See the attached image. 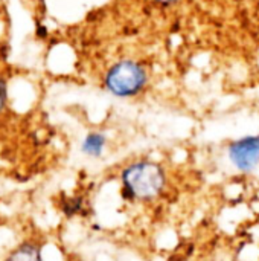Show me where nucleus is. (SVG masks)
<instances>
[{
	"instance_id": "nucleus-1",
	"label": "nucleus",
	"mask_w": 259,
	"mask_h": 261,
	"mask_svg": "<svg viewBox=\"0 0 259 261\" xmlns=\"http://www.w3.org/2000/svg\"><path fill=\"white\" fill-rule=\"evenodd\" d=\"M119 190L125 202L150 206L160 202L168 191V174L165 168L148 159L128 164L119 176Z\"/></svg>"
},
{
	"instance_id": "nucleus-2",
	"label": "nucleus",
	"mask_w": 259,
	"mask_h": 261,
	"mask_svg": "<svg viewBox=\"0 0 259 261\" xmlns=\"http://www.w3.org/2000/svg\"><path fill=\"white\" fill-rule=\"evenodd\" d=\"M145 70L133 61H121L107 73V89L116 96L136 95L145 84Z\"/></svg>"
},
{
	"instance_id": "nucleus-4",
	"label": "nucleus",
	"mask_w": 259,
	"mask_h": 261,
	"mask_svg": "<svg viewBox=\"0 0 259 261\" xmlns=\"http://www.w3.org/2000/svg\"><path fill=\"white\" fill-rule=\"evenodd\" d=\"M107 147V138L102 133H89L81 145V151L89 158H101Z\"/></svg>"
},
{
	"instance_id": "nucleus-3",
	"label": "nucleus",
	"mask_w": 259,
	"mask_h": 261,
	"mask_svg": "<svg viewBox=\"0 0 259 261\" xmlns=\"http://www.w3.org/2000/svg\"><path fill=\"white\" fill-rule=\"evenodd\" d=\"M227 159L232 167L249 174L259 167V135H250L234 141L227 147Z\"/></svg>"
},
{
	"instance_id": "nucleus-5",
	"label": "nucleus",
	"mask_w": 259,
	"mask_h": 261,
	"mask_svg": "<svg viewBox=\"0 0 259 261\" xmlns=\"http://www.w3.org/2000/svg\"><path fill=\"white\" fill-rule=\"evenodd\" d=\"M6 261H43V258L37 248L26 245V246H21L17 251H14Z\"/></svg>"
},
{
	"instance_id": "nucleus-6",
	"label": "nucleus",
	"mask_w": 259,
	"mask_h": 261,
	"mask_svg": "<svg viewBox=\"0 0 259 261\" xmlns=\"http://www.w3.org/2000/svg\"><path fill=\"white\" fill-rule=\"evenodd\" d=\"M6 84H5V81L0 78V110L5 107V102H6Z\"/></svg>"
},
{
	"instance_id": "nucleus-7",
	"label": "nucleus",
	"mask_w": 259,
	"mask_h": 261,
	"mask_svg": "<svg viewBox=\"0 0 259 261\" xmlns=\"http://www.w3.org/2000/svg\"><path fill=\"white\" fill-rule=\"evenodd\" d=\"M157 2H160V3H171V2H176V0H157Z\"/></svg>"
}]
</instances>
